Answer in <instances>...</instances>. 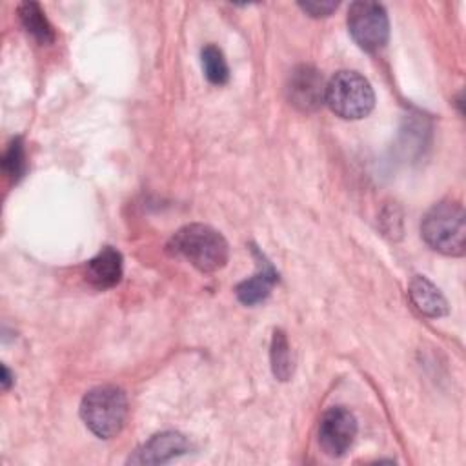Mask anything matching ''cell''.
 <instances>
[{
    "mask_svg": "<svg viewBox=\"0 0 466 466\" xmlns=\"http://www.w3.org/2000/svg\"><path fill=\"white\" fill-rule=\"evenodd\" d=\"M348 29L360 49H380L390 35L386 9L377 2H353L348 9Z\"/></svg>",
    "mask_w": 466,
    "mask_h": 466,
    "instance_id": "5",
    "label": "cell"
},
{
    "mask_svg": "<svg viewBox=\"0 0 466 466\" xmlns=\"http://www.w3.org/2000/svg\"><path fill=\"white\" fill-rule=\"evenodd\" d=\"M18 15H20V20H22L25 31L31 33L40 44L53 42V38H55L53 27L47 22V18L44 16V13H42L38 4H35V2L22 4L18 7Z\"/></svg>",
    "mask_w": 466,
    "mask_h": 466,
    "instance_id": "12",
    "label": "cell"
},
{
    "mask_svg": "<svg viewBox=\"0 0 466 466\" xmlns=\"http://www.w3.org/2000/svg\"><path fill=\"white\" fill-rule=\"evenodd\" d=\"M324 100L340 118L357 120L373 109L375 95L362 75L355 71H339L326 84Z\"/></svg>",
    "mask_w": 466,
    "mask_h": 466,
    "instance_id": "4",
    "label": "cell"
},
{
    "mask_svg": "<svg viewBox=\"0 0 466 466\" xmlns=\"http://www.w3.org/2000/svg\"><path fill=\"white\" fill-rule=\"evenodd\" d=\"M258 264H260L258 273L237 286V297L246 306H253V304H258V302L266 300L273 284L279 280V275L269 266V262L262 260V257H260Z\"/></svg>",
    "mask_w": 466,
    "mask_h": 466,
    "instance_id": "11",
    "label": "cell"
},
{
    "mask_svg": "<svg viewBox=\"0 0 466 466\" xmlns=\"http://www.w3.org/2000/svg\"><path fill=\"white\" fill-rule=\"evenodd\" d=\"M202 58V67H204V75L206 78L215 84V86H222L228 82L229 78V67L228 62L222 55V51L217 46H206L200 53Z\"/></svg>",
    "mask_w": 466,
    "mask_h": 466,
    "instance_id": "13",
    "label": "cell"
},
{
    "mask_svg": "<svg viewBox=\"0 0 466 466\" xmlns=\"http://www.w3.org/2000/svg\"><path fill=\"white\" fill-rule=\"evenodd\" d=\"M311 16H328L333 9H337V2H300L299 4Z\"/></svg>",
    "mask_w": 466,
    "mask_h": 466,
    "instance_id": "16",
    "label": "cell"
},
{
    "mask_svg": "<svg viewBox=\"0 0 466 466\" xmlns=\"http://www.w3.org/2000/svg\"><path fill=\"white\" fill-rule=\"evenodd\" d=\"M408 293H410L411 302L422 315L437 319V317H442L448 313L446 299L428 279H424L420 275L413 277Z\"/></svg>",
    "mask_w": 466,
    "mask_h": 466,
    "instance_id": "10",
    "label": "cell"
},
{
    "mask_svg": "<svg viewBox=\"0 0 466 466\" xmlns=\"http://www.w3.org/2000/svg\"><path fill=\"white\" fill-rule=\"evenodd\" d=\"M357 435V419L355 415L342 408H329L319 424V444L329 457L344 455Z\"/></svg>",
    "mask_w": 466,
    "mask_h": 466,
    "instance_id": "6",
    "label": "cell"
},
{
    "mask_svg": "<svg viewBox=\"0 0 466 466\" xmlns=\"http://www.w3.org/2000/svg\"><path fill=\"white\" fill-rule=\"evenodd\" d=\"M289 100L295 107L302 111L317 109L326 93V86L322 82L320 73L311 66H300L291 73L289 78Z\"/></svg>",
    "mask_w": 466,
    "mask_h": 466,
    "instance_id": "7",
    "label": "cell"
},
{
    "mask_svg": "<svg viewBox=\"0 0 466 466\" xmlns=\"http://www.w3.org/2000/svg\"><path fill=\"white\" fill-rule=\"evenodd\" d=\"M271 368H273V375L279 380H288L293 371L289 344L286 335L280 329L273 333V340H271Z\"/></svg>",
    "mask_w": 466,
    "mask_h": 466,
    "instance_id": "14",
    "label": "cell"
},
{
    "mask_svg": "<svg viewBox=\"0 0 466 466\" xmlns=\"http://www.w3.org/2000/svg\"><path fill=\"white\" fill-rule=\"evenodd\" d=\"M420 233L431 249L450 257L464 255L466 222L462 206L453 200L435 204L424 215Z\"/></svg>",
    "mask_w": 466,
    "mask_h": 466,
    "instance_id": "2",
    "label": "cell"
},
{
    "mask_svg": "<svg viewBox=\"0 0 466 466\" xmlns=\"http://www.w3.org/2000/svg\"><path fill=\"white\" fill-rule=\"evenodd\" d=\"M11 384V375H9V370L5 366H2V388L7 390Z\"/></svg>",
    "mask_w": 466,
    "mask_h": 466,
    "instance_id": "17",
    "label": "cell"
},
{
    "mask_svg": "<svg viewBox=\"0 0 466 466\" xmlns=\"http://www.w3.org/2000/svg\"><path fill=\"white\" fill-rule=\"evenodd\" d=\"M80 417L96 437H115L124 428L127 417V400L124 391L115 386L93 388L82 399Z\"/></svg>",
    "mask_w": 466,
    "mask_h": 466,
    "instance_id": "3",
    "label": "cell"
},
{
    "mask_svg": "<svg viewBox=\"0 0 466 466\" xmlns=\"http://www.w3.org/2000/svg\"><path fill=\"white\" fill-rule=\"evenodd\" d=\"M122 277V255L111 246L102 248L86 266V279L98 289H107L118 284Z\"/></svg>",
    "mask_w": 466,
    "mask_h": 466,
    "instance_id": "9",
    "label": "cell"
},
{
    "mask_svg": "<svg viewBox=\"0 0 466 466\" xmlns=\"http://www.w3.org/2000/svg\"><path fill=\"white\" fill-rule=\"evenodd\" d=\"M191 450L189 441L177 431H164L158 435H153L142 448L135 451L133 457H129V462L133 464H158L171 461L178 455H184Z\"/></svg>",
    "mask_w": 466,
    "mask_h": 466,
    "instance_id": "8",
    "label": "cell"
},
{
    "mask_svg": "<svg viewBox=\"0 0 466 466\" xmlns=\"http://www.w3.org/2000/svg\"><path fill=\"white\" fill-rule=\"evenodd\" d=\"M2 169L11 180H18L24 171H25V153H24V144L20 138H15L9 147L4 153L2 158Z\"/></svg>",
    "mask_w": 466,
    "mask_h": 466,
    "instance_id": "15",
    "label": "cell"
},
{
    "mask_svg": "<svg viewBox=\"0 0 466 466\" xmlns=\"http://www.w3.org/2000/svg\"><path fill=\"white\" fill-rule=\"evenodd\" d=\"M169 249L204 273H213L228 262L226 238L206 224H189L180 228L173 235Z\"/></svg>",
    "mask_w": 466,
    "mask_h": 466,
    "instance_id": "1",
    "label": "cell"
}]
</instances>
